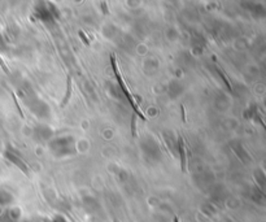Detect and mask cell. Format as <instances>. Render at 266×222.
I'll list each match as a JSON object with an SVG mask.
<instances>
[{"mask_svg": "<svg viewBox=\"0 0 266 222\" xmlns=\"http://www.w3.org/2000/svg\"><path fill=\"white\" fill-rule=\"evenodd\" d=\"M70 96H72V78L68 75V81H66V92H65V96H64V100H62L61 103L62 107H65V105L68 104Z\"/></svg>", "mask_w": 266, "mask_h": 222, "instance_id": "3957f363", "label": "cell"}, {"mask_svg": "<svg viewBox=\"0 0 266 222\" xmlns=\"http://www.w3.org/2000/svg\"><path fill=\"white\" fill-rule=\"evenodd\" d=\"M7 156H8V157H9V159L12 160V161H13V164H16V165H19V166L21 167V169H22L23 171H25V174H29V169H27V167L25 166V165H23L22 163H21V160L17 159V157H15V156L9 155V153H7Z\"/></svg>", "mask_w": 266, "mask_h": 222, "instance_id": "277c9868", "label": "cell"}, {"mask_svg": "<svg viewBox=\"0 0 266 222\" xmlns=\"http://www.w3.org/2000/svg\"><path fill=\"white\" fill-rule=\"evenodd\" d=\"M79 35H81V37H82V40H83V42H85L86 44H89V42H87V39H86L85 34H83V31H79Z\"/></svg>", "mask_w": 266, "mask_h": 222, "instance_id": "8992f818", "label": "cell"}, {"mask_svg": "<svg viewBox=\"0 0 266 222\" xmlns=\"http://www.w3.org/2000/svg\"><path fill=\"white\" fill-rule=\"evenodd\" d=\"M181 108H182V118H183V121H186V116H185V107H183V105H182Z\"/></svg>", "mask_w": 266, "mask_h": 222, "instance_id": "52a82bcc", "label": "cell"}, {"mask_svg": "<svg viewBox=\"0 0 266 222\" xmlns=\"http://www.w3.org/2000/svg\"><path fill=\"white\" fill-rule=\"evenodd\" d=\"M220 75H221V77H222V78H224V81L226 82V85H228V89L231 90V85H230V83H228V79H226V77H225V75H224V73H222V72H220Z\"/></svg>", "mask_w": 266, "mask_h": 222, "instance_id": "5b68a950", "label": "cell"}, {"mask_svg": "<svg viewBox=\"0 0 266 222\" xmlns=\"http://www.w3.org/2000/svg\"><path fill=\"white\" fill-rule=\"evenodd\" d=\"M112 66H113V70H114V74H116L117 79H118V83H120L121 89L124 90L125 95H126V96H128V99H129V103H130V104H132L133 108H134L135 114H138V116L140 117V118H142L143 121H146V117L143 116V113L140 112V111H139L138 105H136L134 103V97H133V95H130V92H129L128 87H126V85H125L124 79H122V77H121V75H120V72H118V68H117V62H116V58H114V56H112Z\"/></svg>", "mask_w": 266, "mask_h": 222, "instance_id": "6da1fadb", "label": "cell"}, {"mask_svg": "<svg viewBox=\"0 0 266 222\" xmlns=\"http://www.w3.org/2000/svg\"><path fill=\"white\" fill-rule=\"evenodd\" d=\"M179 152H181V167L182 170L187 171V157H186V149H185V143L182 138H179Z\"/></svg>", "mask_w": 266, "mask_h": 222, "instance_id": "7a4b0ae2", "label": "cell"}]
</instances>
